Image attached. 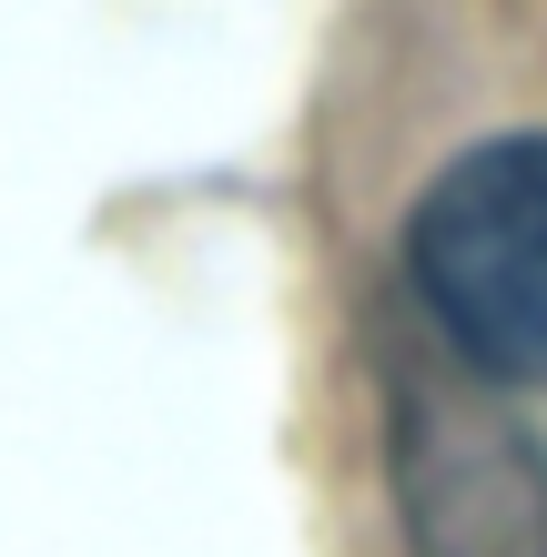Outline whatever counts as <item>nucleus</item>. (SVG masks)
I'll use <instances>...</instances> for the list:
<instances>
[{"instance_id":"obj_1","label":"nucleus","mask_w":547,"mask_h":557,"mask_svg":"<svg viewBox=\"0 0 547 557\" xmlns=\"http://www.w3.org/2000/svg\"><path fill=\"white\" fill-rule=\"evenodd\" d=\"M406 284L476 375L547 385V133L476 143L426 183Z\"/></svg>"},{"instance_id":"obj_2","label":"nucleus","mask_w":547,"mask_h":557,"mask_svg":"<svg viewBox=\"0 0 547 557\" xmlns=\"http://www.w3.org/2000/svg\"><path fill=\"white\" fill-rule=\"evenodd\" d=\"M415 537H426V557H547V476L507 446V425L426 406Z\"/></svg>"}]
</instances>
